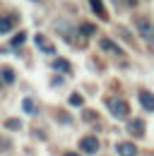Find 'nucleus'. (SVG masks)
Instances as JSON below:
<instances>
[{
	"instance_id": "nucleus-1",
	"label": "nucleus",
	"mask_w": 154,
	"mask_h": 156,
	"mask_svg": "<svg viewBox=\"0 0 154 156\" xmlns=\"http://www.w3.org/2000/svg\"><path fill=\"white\" fill-rule=\"evenodd\" d=\"M108 106H111V115L118 118V120H123V118L130 115V106H128V101L116 98V101H108Z\"/></svg>"
},
{
	"instance_id": "nucleus-2",
	"label": "nucleus",
	"mask_w": 154,
	"mask_h": 156,
	"mask_svg": "<svg viewBox=\"0 0 154 156\" xmlns=\"http://www.w3.org/2000/svg\"><path fill=\"white\" fill-rule=\"evenodd\" d=\"M137 29H140V36L147 41V43H154V27L147 20L140 17V20H137Z\"/></svg>"
},
{
	"instance_id": "nucleus-3",
	"label": "nucleus",
	"mask_w": 154,
	"mask_h": 156,
	"mask_svg": "<svg viewBox=\"0 0 154 156\" xmlns=\"http://www.w3.org/2000/svg\"><path fill=\"white\" fill-rule=\"evenodd\" d=\"M79 147H82V151L84 154H96L99 151V139L96 137H82V142H79Z\"/></svg>"
},
{
	"instance_id": "nucleus-4",
	"label": "nucleus",
	"mask_w": 154,
	"mask_h": 156,
	"mask_svg": "<svg viewBox=\"0 0 154 156\" xmlns=\"http://www.w3.org/2000/svg\"><path fill=\"white\" fill-rule=\"evenodd\" d=\"M118 156H137V147L133 142H120L118 144Z\"/></svg>"
},
{
	"instance_id": "nucleus-5",
	"label": "nucleus",
	"mask_w": 154,
	"mask_h": 156,
	"mask_svg": "<svg viewBox=\"0 0 154 156\" xmlns=\"http://www.w3.org/2000/svg\"><path fill=\"white\" fill-rule=\"evenodd\" d=\"M58 29H60V36L65 41H75L77 36H75V29L70 27V24H65V22H58Z\"/></svg>"
},
{
	"instance_id": "nucleus-6",
	"label": "nucleus",
	"mask_w": 154,
	"mask_h": 156,
	"mask_svg": "<svg viewBox=\"0 0 154 156\" xmlns=\"http://www.w3.org/2000/svg\"><path fill=\"white\" fill-rule=\"evenodd\" d=\"M140 103H142V108L145 111H154V94H149V91H140Z\"/></svg>"
},
{
	"instance_id": "nucleus-7",
	"label": "nucleus",
	"mask_w": 154,
	"mask_h": 156,
	"mask_svg": "<svg viewBox=\"0 0 154 156\" xmlns=\"http://www.w3.org/2000/svg\"><path fill=\"white\" fill-rule=\"evenodd\" d=\"M128 130H130V132H133V135H145V125H142V120H130V122H128Z\"/></svg>"
},
{
	"instance_id": "nucleus-8",
	"label": "nucleus",
	"mask_w": 154,
	"mask_h": 156,
	"mask_svg": "<svg viewBox=\"0 0 154 156\" xmlns=\"http://www.w3.org/2000/svg\"><path fill=\"white\" fill-rule=\"evenodd\" d=\"M22 108H24V113H29V115H36V113H38L36 103H34L31 98H24V101H22Z\"/></svg>"
},
{
	"instance_id": "nucleus-9",
	"label": "nucleus",
	"mask_w": 154,
	"mask_h": 156,
	"mask_svg": "<svg viewBox=\"0 0 154 156\" xmlns=\"http://www.w3.org/2000/svg\"><path fill=\"white\" fill-rule=\"evenodd\" d=\"M92 2V10L96 12V17H101V20H106V10H104V5H101V0H89Z\"/></svg>"
},
{
	"instance_id": "nucleus-10",
	"label": "nucleus",
	"mask_w": 154,
	"mask_h": 156,
	"mask_svg": "<svg viewBox=\"0 0 154 156\" xmlns=\"http://www.w3.org/2000/svg\"><path fill=\"white\" fill-rule=\"evenodd\" d=\"M53 70H58V72H70V62L58 58V60H53Z\"/></svg>"
},
{
	"instance_id": "nucleus-11",
	"label": "nucleus",
	"mask_w": 154,
	"mask_h": 156,
	"mask_svg": "<svg viewBox=\"0 0 154 156\" xmlns=\"http://www.w3.org/2000/svg\"><path fill=\"white\" fill-rule=\"evenodd\" d=\"M101 48H104V51H111V53H120V48H118L111 39H101Z\"/></svg>"
},
{
	"instance_id": "nucleus-12",
	"label": "nucleus",
	"mask_w": 154,
	"mask_h": 156,
	"mask_svg": "<svg viewBox=\"0 0 154 156\" xmlns=\"http://www.w3.org/2000/svg\"><path fill=\"white\" fill-rule=\"evenodd\" d=\"M36 43L41 46V48H43V53H56V48H53V46H51L48 41L43 39V36H36Z\"/></svg>"
},
{
	"instance_id": "nucleus-13",
	"label": "nucleus",
	"mask_w": 154,
	"mask_h": 156,
	"mask_svg": "<svg viewBox=\"0 0 154 156\" xmlns=\"http://www.w3.org/2000/svg\"><path fill=\"white\" fill-rule=\"evenodd\" d=\"M79 31H82L84 36H92V34H94V31H96V27H94V24H92V22H84V24L79 27Z\"/></svg>"
},
{
	"instance_id": "nucleus-14",
	"label": "nucleus",
	"mask_w": 154,
	"mask_h": 156,
	"mask_svg": "<svg viewBox=\"0 0 154 156\" xmlns=\"http://www.w3.org/2000/svg\"><path fill=\"white\" fill-rule=\"evenodd\" d=\"M0 77L5 79V82H15V72L10 67H0Z\"/></svg>"
},
{
	"instance_id": "nucleus-15",
	"label": "nucleus",
	"mask_w": 154,
	"mask_h": 156,
	"mask_svg": "<svg viewBox=\"0 0 154 156\" xmlns=\"http://www.w3.org/2000/svg\"><path fill=\"white\" fill-rule=\"evenodd\" d=\"M7 31H12V22L10 20H0V34H7Z\"/></svg>"
},
{
	"instance_id": "nucleus-16",
	"label": "nucleus",
	"mask_w": 154,
	"mask_h": 156,
	"mask_svg": "<svg viewBox=\"0 0 154 156\" xmlns=\"http://www.w3.org/2000/svg\"><path fill=\"white\" fill-rule=\"evenodd\" d=\"M5 127H10V130H19V127H22V122L12 118V120H7V122H5Z\"/></svg>"
},
{
	"instance_id": "nucleus-17",
	"label": "nucleus",
	"mask_w": 154,
	"mask_h": 156,
	"mask_svg": "<svg viewBox=\"0 0 154 156\" xmlns=\"http://www.w3.org/2000/svg\"><path fill=\"white\" fill-rule=\"evenodd\" d=\"M22 41H24V34H17V36H15V39H12V46H19V43H22Z\"/></svg>"
},
{
	"instance_id": "nucleus-18",
	"label": "nucleus",
	"mask_w": 154,
	"mask_h": 156,
	"mask_svg": "<svg viewBox=\"0 0 154 156\" xmlns=\"http://www.w3.org/2000/svg\"><path fill=\"white\" fill-rule=\"evenodd\" d=\"M70 103H72V106H79V103H82V98H79V96H77V94H75V96L70 98Z\"/></svg>"
},
{
	"instance_id": "nucleus-19",
	"label": "nucleus",
	"mask_w": 154,
	"mask_h": 156,
	"mask_svg": "<svg viewBox=\"0 0 154 156\" xmlns=\"http://www.w3.org/2000/svg\"><path fill=\"white\" fill-rule=\"evenodd\" d=\"M128 5H137V0H128Z\"/></svg>"
},
{
	"instance_id": "nucleus-20",
	"label": "nucleus",
	"mask_w": 154,
	"mask_h": 156,
	"mask_svg": "<svg viewBox=\"0 0 154 156\" xmlns=\"http://www.w3.org/2000/svg\"><path fill=\"white\" fill-rule=\"evenodd\" d=\"M65 156H77V154H72V151H68V154H65Z\"/></svg>"
}]
</instances>
